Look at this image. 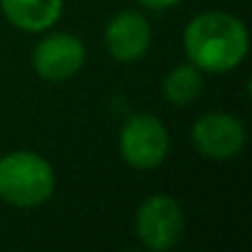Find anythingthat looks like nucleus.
<instances>
[{
	"label": "nucleus",
	"instance_id": "nucleus-8",
	"mask_svg": "<svg viewBox=\"0 0 252 252\" xmlns=\"http://www.w3.org/2000/svg\"><path fill=\"white\" fill-rule=\"evenodd\" d=\"M0 8L15 28L25 32H42L57 23L62 0H0Z\"/></svg>",
	"mask_w": 252,
	"mask_h": 252
},
{
	"label": "nucleus",
	"instance_id": "nucleus-5",
	"mask_svg": "<svg viewBox=\"0 0 252 252\" xmlns=\"http://www.w3.org/2000/svg\"><path fill=\"white\" fill-rule=\"evenodd\" d=\"M190 139H193V146L200 156L213 158V161H225V158H232L242 151L245 126L232 114L213 111V114L200 116L193 124Z\"/></svg>",
	"mask_w": 252,
	"mask_h": 252
},
{
	"label": "nucleus",
	"instance_id": "nucleus-1",
	"mask_svg": "<svg viewBox=\"0 0 252 252\" xmlns=\"http://www.w3.org/2000/svg\"><path fill=\"white\" fill-rule=\"evenodd\" d=\"M247 28L240 18L210 10L193 18L183 32V47L193 67L222 74L235 69L247 55Z\"/></svg>",
	"mask_w": 252,
	"mask_h": 252
},
{
	"label": "nucleus",
	"instance_id": "nucleus-3",
	"mask_svg": "<svg viewBox=\"0 0 252 252\" xmlns=\"http://www.w3.org/2000/svg\"><path fill=\"white\" fill-rule=\"evenodd\" d=\"M119 149L131 168L151 171L168 154V131L154 114H134L119 134Z\"/></svg>",
	"mask_w": 252,
	"mask_h": 252
},
{
	"label": "nucleus",
	"instance_id": "nucleus-2",
	"mask_svg": "<svg viewBox=\"0 0 252 252\" xmlns=\"http://www.w3.org/2000/svg\"><path fill=\"white\" fill-rule=\"evenodd\" d=\"M55 193V168L35 151H13L0 158V198L15 208L42 205Z\"/></svg>",
	"mask_w": 252,
	"mask_h": 252
},
{
	"label": "nucleus",
	"instance_id": "nucleus-10",
	"mask_svg": "<svg viewBox=\"0 0 252 252\" xmlns=\"http://www.w3.org/2000/svg\"><path fill=\"white\" fill-rule=\"evenodd\" d=\"M139 3L144 8H151V10H163V8H171V5L181 3V0H139Z\"/></svg>",
	"mask_w": 252,
	"mask_h": 252
},
{
	"label": "nucleus",
	"instance_id": "nucleus-9",
	"mask_svg": "<svg viewBox=\"0 0 252 252\" xmlns=\"http://www.w3.org/2000/svg\"><path fill=\"white\" fill-rule=\"evenodd\" d=\"M203 89V77H200V69L193 67V64H181V67H173L163 82V94L171 104H190L198 99Z\"/></svg>",
	"mask_w": 252,
	"mask_h": 252
},
{
	"label": "nucleus",
	"instance_id": "nucleus-7",
	"mask_svg": "<svg viewBox=\"0 0 252 252\" xmlns=\"http://www.w3.org/2000/svg\"><path fill=\"white\" fill-rule=\"evenodd\" d=\"M106 50L119 62H134L151 47V25L144 15L124 10L106 25Z\"/></svg>",
	"mask_w": 252,
	"mask_h": 252
},
{
	"label": "nucleus",
	"instance_id": "nucleus-4",
	"mask_svg": "<svg viewBox=\"0 0 252 252\" xmlns=\"http://www.w3.org/2000/svg\"><path fill=\"white\" fill-rule=\"evenodd\" d=\"M186 220L181 205L168 195H151L136 213V235L154 252L171 250L183 235Z\"/></svg>",
	"mask_w": 252,
	"mask_h": 252
},
{
	"label": "nucleus",
	"instance_id": "nucleus-6",
	"mask_svg": "<svg viewBox=\"0 0 252 252\" xmlns=\"http://www.w3.org/2000/svg\"><path fill=\"white\" fill-rule=\"evenodd\" d=\"M84 64V45L69 32H55L32 50V67L47 82H64Z\"/></svg>",
	"mask_w": 252,
	"mask_h": 252
}]
</instances>
